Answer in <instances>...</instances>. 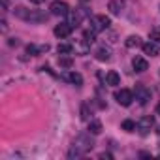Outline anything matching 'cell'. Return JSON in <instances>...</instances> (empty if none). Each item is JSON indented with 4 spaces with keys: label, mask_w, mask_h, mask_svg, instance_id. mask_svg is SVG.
I'll use <instances>...</instances> for the list:
<instances>
[{
    "label": "cell",
    "mask_w": 160,
    "mask_h": 160,
    "mask_svg": "<svg viewBox=\"0 0 160 160\" xmlns=\"http://www.w3.org/2000/svg\"><path fill=\"white\" fill-rule=\"evenodd\" d=\"M57 51H58V55H70L73 51V45L72 43H58Z\"/></svg>",
    "instance_id": "cell-21"
},
{
    "label": "cell",
    "mask_w": 160,
    "mask_h": 160,
    "mask_svg": "<svg viewBox=\"0 0 160 160\" xmlns=\"http://www.w3.org/2000/svg\"><path fill=\"white\" fill-rule=\"evenodd\" d=\"M106 83H108L109 87H117V85L121 83V75H119L115 70H109V72L106 73Z\"/></svg>",
    "instance_id": "cell-15"
},
{
    "label": "cell",
    "mask_w": 160,
    "mask_h": 160,
    "mask_svg": "<svg viewBox=\"0 0 160 160\" xmlns=\"http://www.w3.org/2000/svg\"><path fill=\"white\" fill-rule=\"evenodd\" d=\"M102 121H98V119H91L89 121V132L92 134V136H98V134H102Z\"/></svg>",
    "instance_id": "cell-17"
},
{
    "label": "cell",
    "mask_w": 160,
    "mask_h": 160,
    "mask_svg": "<svg viewBox=\"0 0 160 160\" xmlns=\"http://www.w3.org/2000/svg\"><path fill=\"white\" fill-rule=\"evenodd\" d=\"M62 79L70 81L75 87H81L83 85V77H81V73H77V72H66V73H62Z\"/></svg>",
    "instance_id": "cell-9"
},
{
    "label": "cell",
    "mask_w": 160,
    "mask_h": 160,
    "mask_svg": "<svg viewBox=\"0 0 160 160\" xmlns=\"http://www.w3.org/2000/svg\"><path fill=\"white\" fill-rule=\"evenodd\" d=\"M30 2H32V4H42L43 0H30Z\"/></svg>",
    "instance_id": "cell-27"
},
{
    "label": "cell",
    "mask_w": 160,
    "mask_h": 160,
    "mask_svg": "<svg viewBox=\"0 0 160 160\" xmlns=\"http://www.w3.org/2000/svg\"><path fill=\"white\" fill-rule=\"evenodd\" d=\"M156 132H158V134H160V126H158V130H156Z\"/></svg>",
    "instance_id": "cell-29"
},
{
    "label": "cell",
    "mask_w": 160,
    "mask_h": 160,
    "mask_svg": "<svg viewBox=\"0 0 160 160\" xmlns=\"http://www.w3.org/2000/svg\"><path fill=\"white\" fill-rule=\"evenodd\" d=\"M91 25H92V30H94V32H100V30L109 28L111 19H109L108 15H94V17H92V21H91Z\"/></svg>",
    "instance_id": "cell-4"
},
{
    "label": "cell",
    "mask_w": 160,
    "mask_h": 160,
    "mask_svg": "<svg viewBox=\"0 0 160 160\" xmlns=\"http://www.w3.org/2000/svg\"><path fill=\"white\" fill-rule=\"evenodd\" d=\"M13 15L21 21H27V23H45L49 19L47 13H43L40 10H28V8H23V6L13 8Z\"/></svg>",
    "instance_id": "cell-2"
},
{
    "label": "cell",
    "mask_w": 160,
    "mask_h": 160,
    "mask_svg": "<svg viewBox=\"0 0 160 160\" xmlns=\"http://www.w3.org/2000/svg\"><path fill=\"white\" fill-rule=\"evenodd\" d=\"M70 15V25H72V28L73 27H79L81 25V21H83V17H85V12H81V10H75V12H72V13H68Z\"/></svg>",
    "instance_id": "cell-13"
},
{
    "label": "cell",
    "mask_w": 160,
    "mask_h": 160,
    "mask_svg": "<svg viewBox=\"0 0 160 160\" xmlns=\"http://www.w3.org/2000/svg\"><path fill=\"white\" fill-rule=\"evenodd\" d=\"M10 45H19V40L15 38V40H10Z\"/></svg>",
    "instance_id": "cell-26"
},
{
    "label": "cell",
    "mask_w": 160,
    "mask_h": 160,
    "mask_svg": "<svg viewBox=\"0 0 160 160\" xmlns=\"http://www.w3.org/2000/svg\"><path fill=\"white\" fill-rule=\"evenodd\" d=\"M132 68L136 70V72H145V70H149V62L143 58V57H134V60H132Z\"/></svg>",
    "instance_id": "cell-14"
},
{
    "label": "cell",
    "mask_w": 160,
    "mask_h": 160,
    "mask_svg": "<svg viewBox=\"0 0 160 160\" xmlns=\"http://www.w3.org/2000/svg\"><path fill=\"white\" fill-rule=\"evenodd\" d=\"M121 128H122L124 132H134V130L138 128V122H134L132 119H126V121H122V124H121Z\"/></svg>",
    "instance_id": "cell-20"
},
{
    "label": "cell",
    "mask_w": 160,
    "mask_h": 160,
    "mask_svg": "<svg viewBox=\"0 0 160 160\" xmlns=\"http://www.w3.org/2000/svg\"><path fill=\"white\" fill-rule=\"evenodd\" d=\"M134 94H136L134 98H136L141 106H145V104L151 100V91H149L145 85H138V87H136V91H134Z\"/></svg>",
    "instance_id": "cell-6"
},
{
    "label": "cell",
    "mask_w": 160,
    "mask_h": 160,
    "mask_svg": "<svg viewBox=\"0 0 160 160\" xmlns=\"http://www.w3.org/2000/svg\"><path fill=\"white\" fill-rule=\"evenodd\" d=\"M156 113H160V102H158V106H156Z\"/></svg>",
    "instance_id": "cell-28"
},
{
    "label": "cell",
    "mask_w": 160,
    "mask_h": 160,
    "mask_svg": "<svg viewBox=\"0 0 160 160\" xmlns=\"http://www.w3.org/2000/svg\"><path fill=\"white\" fill-rule=\"evenodd\" d=\"M53 32H55L57 38H68V36L72 34V25H70V23H60V25L55 27Z\"/></svg>",
    "instance_id": "cell-10"
},
{
    "label": "cell",
    "mask_w": 160,
    "mask_h": 160,
    "mask_svg": "<svg viewBox=\"0 0 160 160\" xmlns=\"http://www.w3.org/2000/svg\"><path fill=\"white\" fill-rule=\"evenodd\" d=\"M94 38H96V32H94L92 28H91V30H85V34H83V42H85V43L91 45V43L94 42Z\"/></svg>",
    "instance_id": "cell-23"
},
{
    "label": "cell",
    "mask_w": 160,
    "mask_h": 160,
    "mask_svg": "<svg viewBox=\"0 0 160 160\" xmlns=\"http://www.w3.org/2000/svg\"><path fill=\"white\" fill-rule=\"evenodd\" d=\"M158 75H160V70H158Z\"/></svg>",
    "instance_id": "cell-30"
},
{
    "label": "cell",
    "mask_w": 160,
    "mask_h": 160,
    "mask_svg": "<svg viewBox=\"0 0 160 160\" xmlns=\"http://www.w3.org/2000/svg\"><path fill=\"white\" fill-rule=\"evenodd\" d=\"M141 49H143V53L149 55V57H158V53H160V51H158V43L152 42V40H151V42H145V43L141 45Z\"/></svg>",
    "instance_id": "cell-11"
},
{
    "label": "cell",
    "mask_w": 160,
    "mask_h": 160,
    "mask_svg": "<svg viewBox=\"0 0 160 160\" xmlns=\"http://www.w3.org/2000/svg\"><path fill=\"white\" fill-rule=\"evenodd\" d=\"M98 158H102V160H104V158H106V160H111L113 156H111L109 152H102V154H98Z\"/></svg>",
    "instance_id": "cell-25"
},
{
    "label": "cell",
    "mask_w": 160,
    "mask_h": 160,
    "mask_svg": "<svg viewBox=\"0 0 160 160\" xmlns=\"http://www.w3.org/2000/svg\"><path fill=\"white\" fill-rule=\"evenodd\" d=\"M49 12H51V15L62 17V15H68L70 13V6L66 2H62V0H55V2L49 6Z\"/></svg>",
    "instance_id": "cell-5"
},
{
    "label": "cell",
    "mask_w": 160,
    "mask_h": 160,
    "mask_svg": "<svg viewBox=\"0 0 160 160\" xmlns=\"http://www.w3.org/2000/svg\"><path fill=\"white\" fill-rule=\"evenodd\" d=\"M115 100H117V104H119V106L128 108L136 98H134V92H132V91H128V89H121V91H117V92H115Z\"/></svg>",
    "instance_id": "cell-3"
},
{
    "label": "cell",
    "mask_w": 160,
    "mask_h": 160,
    "mask_svg": "<svg viewBox=\"0 0 160 160\" xmlns=\"http://www.w3.org/2000/svg\"><path fill=\"white\" fill-rule=\"evenodd\" d=\"M111 55H113V51H111L109 45H100V47H96V51H94V57H96L100 62H109V60H111Z\"/></svg>",
    "instance_id": "cell-8"
},
{
    "label": "cell",
    "mask_w": 160,
    "mask_h": 160,
    "mask_svg": "<svg viewBox=\"0 0 160 160\" xmlns=\"http://www.w3.org/2000/svg\"><path fill=\"white\" fill-rule=\"evenodd\" d=\"M91 115H92L91 106H89V104H81V119L89 122V121H91Z\"/></svg>",
    "instance_id": "cell-22"
},
{
    "label": "cell",
    "mask_w": 160,
    "mask_h": 160,
    "mask_svg": "<svg viewBox=\"0 0 160 160\" xmlns=\"http://www.w3.org/2000/svg\"><path fill=\"white\" fill-rule=\"evenodd\" d=\"M124 0H111V2L108 4V10L113 13V15H121L122 13V10H124Z\"/></svg>",
    "instance_id": "cell-12"
},
{
    "label": "cell",
    "mask_w": 160,
    "mask_h": 160,
    "mask_svg": "<svg viewBox=\"0 0 160 160\" xmlns=\"http://www.w3.org/2000/svg\"><path fill=\"white\" fill-rule=\"evenodd\" d=\"M58 64H60L62 68H72V66H73V58H72L70 55H60V57H58Z\"/></svg>",
    "instance_id": "cell-19"
},
{
    "label": "cell",
    "mask_w": 160,
    "mask_h": 160,
    "mask_svg": "<svg viewBox=\"0 0 160 160\" xmlns=\"http://www.w3.org/2000/svg\"><path fill=\"white\" fill-rule=\"evenodd\" d=\"M149 38H151L152 42H156V43H160V30H151V34H149Z\"/></svg>",
    "instance_id": "cell-24"
},
{
    "label": "cell",
    "mask_w": 160,
    "mask_h": 160,
    "mask_svg": "<svg viewBox=\"0 0 160 160\" xmlns=\"http://www.w3.org/2000/svg\"><path fill=\"white\" fill-rule=\"evenodd\" d=\"M49 49V45L45 43V45H34V43H30V45H27V53L30 55V57H36V55H42V53H45Z\"/></svg>",
    "instance_id": "cell-16"
},
{
    "label": "cell",
    "mask_w": 160,
    "mask_h": 160,
    "mask_svg": "<svg viewBox=\"0 0 160 160\" xmlns=\"http://www.w3.org/2000/svg\"><path fill=\"white\" fill-rule=\"evenodd\" d=\"M94 147V139H92V134H81L77 136L72 143V149L68 151V158H79V156H85L89 151H92Z\"/></svg>",
    "instance_id": "cell-1"
},
{
    "label": "cell",
    "mask_w": 160,
    "mask_h": 160,
    "mask_svg": "<svg viewBox=\"0 0 160 160\" xmlns=\"http://www.w3.org/2000/svg\"><path fill=\"white\" fill-rule=\"evenodd\" d=\"M154 126V119H152V115H145V117H141L139 121H138V130H139V134H149L151 132V128Z\"/></svg>",
    "instance_id": "cell-7"
},
{
    "label": "cell",
    "mask_w": 160,
    "mask_h": 160,
    "mask_svg": "<svg viewBox=\"0 0 160 160\" xmlns=\"http://www.w3.org/2000/svg\"><path fill=\"white\" fill-rule=\"evenodd\" d=\"M124 45H126L128 49H136V47H141L143 42H141L139 36H128V38L124 40Z\"/></svg>",
    "instance_id": "cell-18"
}]
</instances>
